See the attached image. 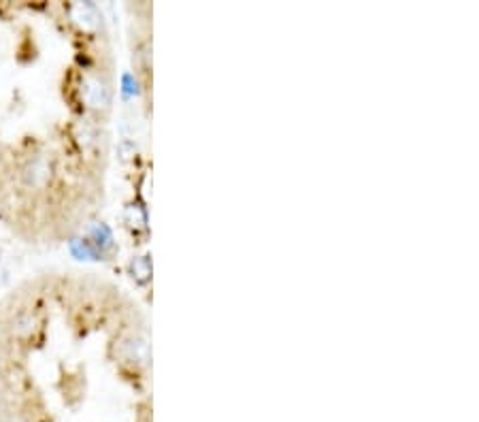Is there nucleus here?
<instances>
[{
    "instance_id": "1",
    "label": "nucleus",
    "mask_w": 479,
    "mask_h": 422,
    "mask_svg": "<svg viewBox=\"0 0 479 422\" xmlns=\"http://www.w3.org/2000/svg\"><path fill=\"white\" fill-rule=\"evenodd\" d=\"M0 422H53L41 393L9 384L0 391Z\"/></svg>"
}]
</instances>
